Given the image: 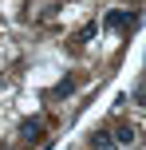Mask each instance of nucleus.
Listing matches in <instances>:
<instances>
[{"label": "nucleus", "mask_w": 146, "mask_h": 150, "mask_svg": "<svg viewBox=\"0 0 146 150\" xmlns=\"http://www.w3.org/2000/svg\"><path fill=\"white\" fill-rule=\"evenodd\" d=\"M103 28H107V32H123V36H126V32H134V28H138V12L111 8V12H107V20H103Z\"/></svg>", "instance_id": "f257e3e1"}, {"label": "nucleus", "mask_w": 146, "mask_h": 150, "mask_svg": "<svg viewBox=\"0 0 146 150\" xmlns=\"http://www.w3.org/2000/svg\"><path fill=\"white\" fill-rule=\"evenodd\" d=\"M20 138H24V142H39V138H44V122H39V119H24L20 122Z\"/></svg>", "instance_id": "f03ea898"}, {"label": "nucleus", "mask_w": 146, "mask_h": 150, "mask_svg": "<svg viewBox=\"0 0 146 150\" xmlns=\"http://www.w3.org/2000/svg\"><path fill=\"white\" fill-rule=\"evenodd\" d=\"M95 32H99L95 24H83V28H79L75 36H71V52H79V47H87V40H95Z\"/></svg>", "instance_id": "7ed1b4c3"}, {"label": "nucleus", "mask_w": 146, "mask_h": 150, "mask_svg": "<svg viewBox=\"0 0 146 150\" xmlns=\"http://www.w3.org/2000/svg\"><path fill=\"white\" fill-rule=\"evenodd\" d=\"M134 134H138V130H134L130 122H123V127H118V130H115V134H111V138H115L118 146H134Z\"/></svg>", "instance_id": "20e7f679"}, {"label": "nucleus", "mask_w": 146, "mask_h": 150, "mask_svg": "<svg viewBox=\"0 0 146 150\" xmlns=\"http://www.w3.org/2000/svg\"><path fill=\"white\" fill-rule=\"evenodd\" d=\"M71 91H75V79H59V83H55L51 91H47V95H51V99H67Z\"/></svg>", "instance_id": "39448f33"}, {"label": "nucleus", "mask_w": 146, "mask_h": 150, "mask_svg": "<svg viewBox=\"0 0 146 150\" xmlns=\"http://www.w3.org/2000/svg\"><path fill=\"white\" fill-rule=\"evenodd\" d=\"M111 142H115V138H111V130H95V134H91V146H95V150H107Z\"/></svg>", "instance_id": "423d86ee"}, {"label": "nucleus", "mask_w": 146, "mask_h": 150, "mask_svg": "<svg viewBox=\"0 0 146 150\" xmlns=\"http://www.w3.org/2000/svg\"><path fill=\"white\" fill-rule=\"evenodd\" d=\"M134 103H138V107H146V87H142V91H134Z\"/></svg>", "instance_id": "0eeeda50"}, {"label": "nucleus", "mask_w": 146, "mask_h": 150, "mask_svg": "<svg viewBox=\"0 0 146 150\" xmlns=\"http://www.w3.org/2000/svg\"><path fill=\"white\" fill-rule=\"evenodd\" d=\"M0 150H16V146H0Z\"/></svg>", "instance_id": "6e6552de"}, {"label": "nucleus", "mask_w": 146, "mask_h": 150, "mask_svg": "<svg viewBox=\"0 0 146 150\" xmlns=\"http://www.w3.org/2000/svg\"><path fill=\"white\" fill-rule=\"evenodd\" d=\"M0 83H4V75H0Z\"/></svg>", "instance_id": "1a4fd4ad"}]
</instances>
